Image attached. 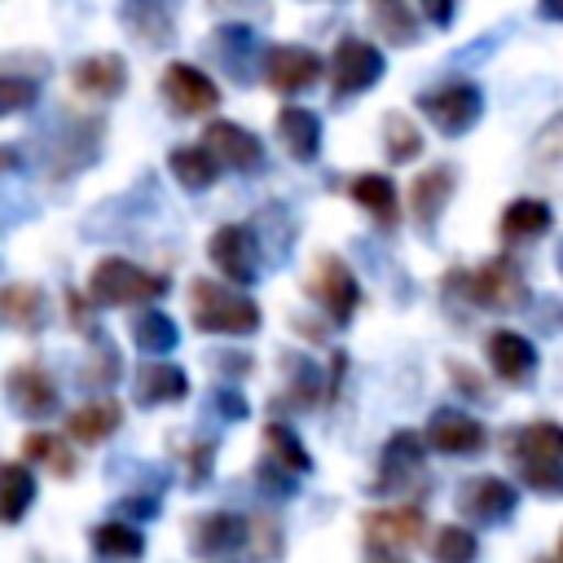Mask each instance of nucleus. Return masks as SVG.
Listing matches in <instances>:
<instances>
[{
	"mask_svg": "<svg viewBox=\"0 0 563 563\" xmlns=\"http://www.w3.org/2000/svg\"><path fill=\"white\" fill-rule=\"evenodd\" d=\"M506 453L532 493H541V497L563 493V427L559 422L537 418L528 427H515L506 440Z\"/></svg>",
	"mask_w": 563,
	"mask_h": 563,
	"instance_id": "f257e3e1",
	"label": "nucleus"
},
{
	"mask_svg": "<svg viewBox=\"0 0 563 563\" xmlns=\"http://www.w3.org/2000/svg\"><path fill=\"white\" fill-rule=\"evenodd\" d=\"M189 317H194V330L229 334V339L255 334L260 321H264L260 303L246 290H233V286L211 282V277H194L189 282Z\"/></svg>",
	"mask_w": 563,
	"mask_h": 563,
	"instance_id": "f03ea898",
	"label": "nucleus"
},
{
	"mask_svg": "<svg viewBox=\"0 0 563 563\" xmlns=\"http://www.w3.org/2000/svg\"><path fill=\"white\" fill-rule=\"evenodd\" d=\"M167 290L163 273H150L123 255H101L88 273V303L92 308H128V303H150Z\"/></svg>",
	"mask_w": 563,
	"mask_h": 563,
	"instance_id": "7ed1b4c3",
	"label": "nucleus"
},
{
	"mask_svg": "<svg viewBox=\"0 0 563 563\" xmlns=\"http://www.w3.org/2000/svg\"><path fill=\"white\" fill-rule=\"evenodd\" d=\"M303 290H308V299H312L334 325H347V321L356 317V308H361V282H356L352 264H347L343 255H334V251H321V255L312 260V268H308V277H303Z\"/></svg>",
	"mask_w": 563,
	"mask_h": 563,
	"instance_id": "20e7f679",
	"label": "nucleus"
},
{
	"mask_svg": "<svg viewBox=\"0 0 563 563\" xmlns=\"http://www.w3.org/2000/svg\"><path fill=\"white\" fill-rule=\"evenodd\" d=\"M418 110L435 123L440 136H462L479 123L484 114V92L471 79H444L427 92H418Z\"/></svg>",
	"mask_w": 563,
	"mask_h": 563,
	"instance_id": "39448f33",
	"label": "nucleus"
},
{
	"mask_svg": "<svg viewBox=\"0 0 563 563\" xmlns=\"http://www.w3.org/2000/svg\"><path fill=\"white\" fill-rule=\"evenodd\" d=\"M466 299L493 312H515L528 299V282L523 268L510 255H488L475 264V273H466Z\"/></svg>",
	"mask_w": 563,
	"mask_h": 563,
	"instance_id": "423d86ee",
	"label": "nucleus"
},
{
	"mask_svg": "<svg viewBox=\"0 0 563 563\" xmlns=\"http://www.w3.org/2000/svg\"><path fill=\"white\" fill-rule=\"evenodd\" d=\"M207 260L216 264L224 286H255L260 277V238L251 224H220L207 238Z\"/></svg>",
	"mask_w": 563,
	"mask_h": 563,
	"instance_id": "0eeeda50",
	"label": "nucleus"
},
{
	"mask_svg": "<svg viewBox=\"0 0 563 563\" xmlns=\"http://www.w3.org/2000/svg\"><path fill=\"white\" fill-rule=\"evenodd\" d=\"M387 70V57L361 40V35H343L334 44V62H330V79H334V97H356V92H369Z\"/></svg>",
	"mask_w": 563,
	"mask_h": 563,
	"instance_id": "6e6552de",
	"label": "nucleus"
},
{
	"mask_svg": "<svg viewBox=\"0 0 563 563\" xmlns=\"http://www.w3.org/2000/svg\"><path fill=\"white\" fill-rule=\"evenodd\" d=\"M198 150H207V158L216 167H229V172H260L264 167V141L233 119H211L202 128Z\"/></svg>",
	"mask_w": 563,
	"mask_h": 563,
	"instance_id": "1a4fd4ad",
	"label": "nucleus"
},
{
	"mask_svg": "<svg viewBox=\"0 0 563 563\" xmlns=\"http://www.w3.org/2000/svg\"><path fill=\"white\" fill-rule=\"evenodd\" d=\"M361 537L378 554L383 550H409V545H418L427 537V510H418L409 501L405 506H374L361 519Z\"/></svg>",
	"mask_w": 563,
	"mask_h": 563,
	"instance_id": "9d476101",
	"label": "nucleus"
},
{
	"mask_svg": "<svg viewBox=\"0 0 563 563\" xmlns=\"http://www.w3.org/2000/svg\"><path fill=\"white\" fill-rule=\"evenodd\" d=\"M484 361L506 387H523V383H532V374L541 365V352H537V343L528 334L497 325V330L484 334Z\"/></svg>",
	"mask_w": 563,
	"mask_h": 563,
	"instance_id": "9b49d317",
	"label": "nucleus"
},
{
	"mask_svg": "<svg viewBox=\"0 0 563 563\" xmlns=\"http://www.w3.org/2000/svg\"><path fill=\"white\" fill-rule=\"evenodd\" d=\"M163 101L176 110V114H211L220 106V88L207 70H198L194 62H167L163 66Z\"/></svg>",
	"mask_w": 563,
	"mask_h": 563,
	"instance_id": "f8f14e48",
	"label": "nucleus"
},
{
	"mask_svg": "<svg viewBox=\"0 0 563 563\" xmlns=\"http://www.w3.org/2000/svg\"><path fill=\"white\" fill-rule=\"evenodd\" d=\"M321 79V57L303 44H273L264 48V84L282 97H299Z\"/></svg>",
	"mask_w": 563,
	"mask_h": 563,
	"instance_id": "ddd939ff",
	"label": "nucleus"
},
{
	"mask_svg": "<svg viewBox=\"0 0 563 563\" xmlns=\"http://www.w3.org/2000/svg\"><path fill=\"white\" fill-rule=\"evenodd\" d=\"M422 444L449 453V457H475L488 449V427L466 409H435L427 422Z\"/></svg>",
	"mask_w": 563,
	"mask_h": 563,
	"instance_id": "4468645a",
	"label": "nucleus"
},
{
	"mask_svg": "<svg viewBox=\"0 0 563 563\" xmlns=\"http://www.w3.org/2000/svg\"><path fill=\"white\" fill-rule=\"evenodd\" d=\"M453 194H457V180H453V167L449 163H431V167H422L409 180V211H413V220H418V229L427 238L435 233V224L449 211Z\"/></svg>",
	"mask_w": 563,
	"mask_h": 563,
	"instance_id": "2eb2a0df",
	"label": "nucleus"
},
{
	"mask_svg": "<svg viewBox=\"0 0 563 563\" xmlns=\"http://www.w3.org/2000/svg\"><path fill=\"white\" fill-rule=\"evenodd\" d=\"M422 466H427L422 431L400 427L378 449V479H374V488H405V484H413L422 475Z\"/></svg>",
	"mask_w": 563,
	"mask_h": 563,
	"instance_id": "dca6fc26",
	"label": "nucleus"
},
{
	"mask_svg": "<svg viewBox=\"0 0 563 563\" xmlns=\"http://www.w3.org/2000/svg\"><path fill=\"white\" fill-rule=\"evenodd\" d=\"M457 506L475 519V523H506L519 506V488L501 475H475L457 488Z\"/></svg>",
	"mask_w": 563,
	"mask_h": 563,
	"instance_id": "f3484780",
	"label": "nucleus"
},
{
	"mask_svg": "<svg viewBox=\"0 0 563 563\" xmlns=\"http://www.w3.org/2000/svg\"><path fill=\"white\" fill-rule=\"evenodd\" d=\"M189 545L202 559H224L246 550V515L238 510H207L189 523Z\"/></svg>",
	"mask_w": 563,
	"mask_h": 563,
	"instance_id": "a211bd4d",
	"label": "nucleus"
},
{
	"mask_svg": "<svg viewBox=\"0 0 563 563\" xmlns=\"http://www.w3.org/2000/svg\"><path fill=\"white\" fill-rule=\"evenodd\" d=\"M4 396L13 413L22 418H53L57 413V383L48 378L44 365H13L4 378Z\"/></svg>",
	"mask_w": 563,
	"mask_h": 563,
	"instance_id": "6ab92c4d",
	"label": "nucleus"
},
{
	"mask_svg": "<svg viewBox=\"0 0 563 563\" xmlns=\"http://www.w3.org/2000/svg\"><path fill=\"white\" fill-rule=\"evenodd\" d=\"M119 22L145 48H167L176 40V22H172L167 0H119Z\"/></svg>",
	"mask_w": 563,
	"mask_h": 563,
	"instance_id": "aec40b11",
	"label": "nucleus"
},
{
	"mask_svg": "<svg viewBox=\"0 0 563 563\" xmlns=\"http://www.w3.org/2000/svg\"><path fill=\"white\" fill-rule=\"evenodd\" d=\"M277 141L295 163H312L321 154V114L308 106H282L277 110Z\"/></svg>",
	"mask_w": 563,
	"mask_h": 563,
	"instance_id": "412c9836",
	"label": "nucleus"
},
{
	"mask_svg": "<svg viewBox=\"0 0 563 563\" xmlns=\"http://www.w3.org/2000/svg\"><path fill=\"white\" fill-rule=\"evenodd\" d=\"M70 79H75V88H79L84 97L114 101V97H123V88H128V62H123L119 53H92V57L75 62Z\"/></svg>",
	"mask_w": 563,
	"mask_h": 563,
	"instance_id": "4be33fe9",
	"label": "nucleus"
},
{
	"mask_svg": "<svg viewBox=\"0 0 563 563\" xmlns=\"http://www.w3.org/2000/svg\"><path fill=\"white\" fill-rule=\"evenodd\" d=\"M123 427V405L114 396H97L66 413V440L75 444H101Z\"/></svg>",
	"mask_w": 563,
	"mask_h": 563,
	"instance_id": "5701e85b",
	"label": "nucleus"
},
{
	"mask_svg": "<svg viewBox=\"0 0 563 563\" xmlns=\"http://www.w3.org/2000/svg\"><path fill=\"white\" fill-rule=\"evenodd\" d=\"M347 198H352L356 207H365L378 229H396V220H400V194H396L391 176H383V172H361V176L347 180Z\"/></svg>",
	"mask_w": 563,
	"mask_h": 563,
	"instance_id": "b1692460",
	"label": "nucleus"
},
{
	"mask_svg": "<svg viewBox=\"0 0 563 563\" xmlns=\"http://www.w3.org/2000/svg\"><path fill=\"white\" fill-rule=\"evenodd\" d=\"M132 391H136V405L158 409V405H176V400H185V396H189V378H185V369L172 365V361H150V365L136 369Z\"/></svg>",
	"mask_w": 563,
	"mask_h": 563,
	"instance_id": "393cba45",
	"label": "nucleus"
},
{
	"mask_svg": "<svg viewBox=\"0 0 563 563\" xmlns=\"http://www.w3.org/2000/svg\"><path fill=\"white\" fill-rule=\"evenodd\" d=\"M497 229H501V238H506V242H537V238H545V233L554 229V207H550L545 198L523 194V198L506 202V211H501Z\"/></svg>",
	"mask_w": 563,
	"mask_h": 563,
	"instance_id": "a878e982",
	"label": "nucleus"
},
{
	"mask_svg": "<svg viewBox=\"0 0 563 563\" xmlns=\"http://www.w3.org/2000/svg\"><path fill=\"white\" fill-rule=\"evenodd\" d=\"M48 321L44 290L35 282H4L0 286V325L4 330H40Z\"/></svg>",
	"mask_w": 563,
	"mask_h": 563,
	"instance_id": "bb28decb",
	"label": "nucleus"
},
{
	"mask_svg": "<svg viewBox=\"0 0 563 563\" xmlns=\"http://www.w3.org/2000/svg\"><path fill=\"white\" fill-rule=\"evenodd\" d=\"M92 554L106 559V563H141L145 559V532L128 519H101L92 532Z\"/></svg>",
	"mask_w": 563,
	"mask_h": 563,
	"instance_id": "cd10ccee",
	"label": "nucleus"
},
{
	"mask_svg": "<svg viewBox=\"0 0 563 563\" xmlns=\"http://www.w3.org/2000/svg\"><path fill=\"white\" fill-rule=\"evenodd\" d=\"M211 44H216V62L229 70V79H251V70H255V31L246 26V22H220L216 26V35H211Z\"/></svg>",
	"mask_w": 563,
	"mask_h": 563,
	"instance_id": "c85d7f7f",
	"label": "nucleus"
},
{
	"mask_svg": "<svg viewBox=\"0 0 563 563\" xmlns=\"http://www.w3.org/2000/svg\"><path fill=\"white\" fill-rule=\"evenodd\" d=\"M22 457L44 466V471H53L57 479H75V471H79V457H75L70 440L53 435V431H26L22 435Z\"/></svg>",
	"mask_w": 563,
	"mask_h": 563,
	"instance_id": "c756f323",
	"label": "nucleus"
},
{
	"mask_svg": "<svg viewBox=\"0 0 563 563\" xmlns=\"http://www.w3.org/2000/svg\"><path fill=\"white\" fill-rule=\"evenodd\" d=\"M35 501V471L26 462H0V523H22Z\"/></svg>",
	"mask_w": 563,
	"mask_h": 563,
	"instance_id": "7c9ffc66",
	"label": "nucleus"
},
{
	"mask_svg": "<svg viewBox=\"0 0 563 563\" xmlns=\"http://www.w3.org/2000/svg\"><path fill=\"white\" fill-rule=\"evenodd\" d=\"M264 457H268L273 466H282L286 475H295V479L312 471L308 449L299 444V435H295L286 422H268V427H264Z\"/></svg>",
	"mask_w": 563,
	"mask_h": 563,
	"instance_id": "2f4dec72",
	"label": "nucleus"
},
{
	"mask_svg": "<svg viewBox=\"0 0 563 563\" xmlns=\"http://www.w3.org/2000/svg\"><path fill=\"white\" fill-rule=\"evenodd\" d=\"M132 343H136L145 356H167V352L180 343V330H176V321H172L167 312L145 308V312L132 321Z\"/></svg>",
	"mask_w": 563,
	"mask_h": 563,
	"instance_id": "473e14b6",
	"label": "nucleus"
},
{
	"mask_svg": "<svg viewBox=\"0 0 563 563\" xmlns=\"http://www.w3.org/2000/svg\"><path fill=\"white\" fill-rule=\"evenodd\" d=\"M383 150L391 163H413L422 154V128L405 110H387L383 114Z\"/></svg>",
	"mask_w": 563,
	"mask_h": 563,
	"instance_id": "72a5a7b5",
	"label": "nucleus"
},
{
	"mask_svg": "<svg viewBox=\"0 0 563 563\" xmlns=\"http://www.w3.org/2000/svg\"><path fill=\"white\" fill-rule=\"evenodd\" d=\"M167 167H172V176H176V185H185V189H211L216 185V176H220V167L207 158V150H198V145H176L172 154H167Z\"/></svg>",
	"mask_w": 563,
	"mask_h": 563,
	"instance_id": "f704fd0d",
	"label": "nucleus"
},
{
	"mask_svg": "<svg viewBox=\"0 0 563 563\" xmlns=\"http://www.w3.org/2000/svg\"><path fill=\"white\" fill-rule=\"evenodd\" d=\"M282 361L295 365V369H290V383H286V391H282V400L295 405V409H312V405L321 400V369H317L308 356H295V352H286Z\"/></svg>",
	"mask_w": 563,
	"mask_h": 563,
	"instance_id": "c9c22d12",
	"label": "nucleus"
},
{
	"mask_svg": "<svg viewBox=\"0 0 563 563\" xmlns=\"http://www.w3.org/2000/svg\"><path fill=\"white\" fill-rule=\"evenodd\" d=\"M479 554V541L466 523H440L435 537H431V559L435 563H475Z\"/></svg>",
	"mask_w": 563,
	"mask_h": 563,
	"instance_id": "e433bc0d",
	"label": "nucleus"
},
{
	"mask_svg": "<svg viewBox=\"0 0 563 563\" xmlns=\"http://www.w3.org/2000/svg\"><path fill=\"white\" fill-rule=\"evenodd\" d=\"M374 4V26L383 31V40L387 44H413L418 40V18L409 13V4L405 0H369Z\"/></svg>",
	"mask_w": 563,
	"mask_h": 563,
	"instance_id": "4c0bfd02",
	"label": "nucleus"
},
{
	"mask_svg": "<svg viewBox=\"0 0 563 563\" xmlns=\"http://www.w3.org/2000/svg\"><path fill=\"white\" fill-rule=\"evenodd\" d=\"M123 378V361H119V347L110 343V339H92V352H88V361H84V374H79V383L84 387H114Z\"/></svg>",
	"mask_w": 563,
	"mask_h": 563,
	"instance_id": "58836bf2",
	"label": "nucleus"
},
{
	"mask_svg": "<svg viewBox=\"0 0 563 563\" xmlns=\"http://www.w3.org/2000/svg\"><path fill=\"white\" fill-rule=\"evenodd\" d=\"M40 101V75H18L9 66H0V119L4 114H22Z\"/></svg>",
	"mask_w": 563,
	"mask_h": 563,
	"instance_id": "ea45409f",
	"label": "nucleus"
},
{
	"mask_svg": "<svg viewBox=\"0 0 563 563\" xmlns=\"http://www.w3.org/2000/svg\"><path fill=\"white\" fill-rule=\"evenodd\" d=\"M255 488H260L268 501H282V497H295L299 479H295V475H286L282 466H273L268 457H260V466H255Z\"/></svg>",
	"mask_w": 563,
	"mask_h": 563,
	"instance_id": "a19ab883",
	"label": "nucleus"
},
{
	"mask_svg": "<svg viewBox=\"0 0 563 563\" xmlns=\"http://www.w3.org/2000/svg\"><path fill=\"white\" fill-rule=\"evenodd\" d=\"M282 523L277 519H260V523H251L246 519V545H255V554L260 559H277L282 554Z\"/></svg>",
	"mask_w": 563,
	"mask_h": 563,
	"instance_id": "79ce46f5",
	"label": "nucleus"
},
{
	"mask_svg": "<svg viewBox=\"0 0 563 563\" xmlns=\"http://www.w3.org/2000/svg\"><path fill=\"white\" fill-rule=\"evenodd\" d=\"M211 405H216V413H220V418H229V422H238V418H246V413H251L246 396H238L233 387H216V391H211Z\"/></svg>",
	"mask_w": 563,
	"mask_h": 563,
	"instance_id": "37998d69",
	"label": "nucleus"
},
{
	"mask_svg": "<svg viewBox=\"0 0 563 563\" xmlns=\"http://www.w3.org/2000/svg\"><path fill=\"white\" fill-rule=\"evenodd\" d=\"M211 457H216V444H211V440H198V444L189 449V488H198V484L207 479Z\"/></svg>",
	"mask_w": 563,
	"mask_h": 563,
	"instance_id": "c03bdc74",
	"label": "nucleus"
},
{
	"mask_svg": "<svg viewBox=\"0 0 563 563\" xmlns=\"http://www.w3.org/2000/svg\"><path fill=\"white\" fill-rule=\"evenodd\" d=\"M453 9H457V0H418V13L431 22V26H449L453 22Z\"/></svg>",
	"mask_w": 563,
	"mask_h": 563,
	"instance_id": "a18cd8bd",
	"label": "nucleus"
},
{
	"mask_svg": "<svg viewBox=\"0 0 563 563\" xmlns=\"http://www.w3.org/2000/svg\"><path fill=\"white\" fill-rule=\"evenodd\" d=\"M66 312H70V321H75L79 330H88V334H92V303H88V295L66 290Z\"/></svg>",
	"mask_w": 563,
	"mask_h": 563,
	"instance_id": "49530a36",
	"label": "nucleus"
},
{
	"mask_svg": "<svg viewBox=\"0 0 563 563\" xmlns=\"http://www.w3.org/2000/svg\"><path fill=\"white\" fill-rule=\"evenodd\" d=\"M211 4H216L220 13H229V18H238L242 9H255V18H268V9H273L268 0H211Z\"/></svg>",
	"mask_w": 563,
	"mask_h": 563,
	"instance_id": "de8ad7c7",
	"label": "nucleus"
},
{
	"mask_svg": "<svg viewBox=\"0 0 563 563\" xmlns=\"http://www.w3.org/2000/svg\"><path fill=\"white\" fill-rule=\"evenodd\" d=\"M119 510L123 515H141V519H154L158 515V501L154 497H128V501H119Z\"/></svg>",
	"mask_w": 563,
	"mask_h": 563,
	"instance_id": "09e8293b",
	"label": "nucleus"
},
{
	"mask_svg": "<svg viewBox=\"0 0 563 563\" xmlns=\"http://www.w3.org/2000/svg\"><path fill=\"white\" fill-rule=\"evenodd\" d=\"M22 167V154L13 145H0V172H18Z\"/></svg>",
	"mask_w": 563,
	"mask_h": 563,
	"instance_id": "8fccbe9b",
	"label": "nucleus"
},
{
	"mask_svg": "<svg viewBox=\"0 0 563 563\" xmlns=\"http://www.w3.org/2000/svg\"><path fill=\"white\" fill-rule=\"evenodd\" d=\"M559 9H563V0H541V4H537L541 22H559Z\"/></svg>",
	"mask_w": 563,
	"mask_h": 563,
	"instance_id": "3c124183",
	"label": "nucleus"
},
{
	"mask_svg": "<svg viewBox=\"0 0 563 563\" xmlns=\"http://www.w3.org/2000/svg\"><path fill=\"white\" fill-rule=\"evenodd\" d=\"M369 563H400V559H369Z\"/></svg>",
	"mask_w": 563,
	"mask_h": 563,
	"instance_id": "603ef678",
	"label": "nucleus"
},
{
	"mask_svg": "<svg viewBox=\"0 0 563 563\" xmlns=\"http://www.w3.org/2000/svg\"><path fill=\"white\" fill-rule=\"evenodd\" d=\"M537 563H559V559H554V554H545V559H537Z\"/></svg>",
	"mask_w": 563,
	"mask_h": 563,
	"instance_id": "864d4df0",
	"label": "nucleus"
}]
</instances>
